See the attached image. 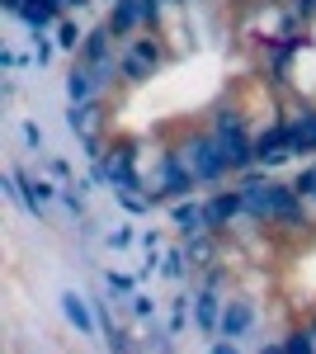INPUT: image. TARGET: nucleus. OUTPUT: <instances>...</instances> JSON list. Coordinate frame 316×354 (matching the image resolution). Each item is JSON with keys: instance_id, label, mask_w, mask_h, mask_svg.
<instances>
[{"instance_id": "obj_1", "label": "nucleus", "mask_w": 316, "mask_h": 354, "mask_svg": "<svg viewBox=\"0 0 316 354\" xmlns=\"http://www.w3.org/2000/svg\"><path fill=\"white\" fill-rule=\"evenodd\" d=\"M236 189L245 194V218L255 227H284V232L312 227V203L292 189L288 180H274L264 165L236 175Z\"/></svg>"}, {"instance_id": "obj_2", "label": "nucleus", "mask_w": 316, "mask_h": 354, "mask_svg": "<svg viewBox=\"0 0 316 354\" xmlns=\"http://www.w3.org/2000/svg\"><path fill=\"white\" fill-rule=\"evenodd\" d=\"M180 156H185V165L198 175V185H203V189L227 185V175H232L227 151H222V142L212 137V128H203V133H189L185 142H180Z\"/></svg>"}, {"instance_id": "obj_3", "label": "nucleus", "mask_w": 316, "mask_h": 354, "mask_svg": "<svg viewBox=\"0 0 316 354\" xmlns=\"http://www.w3.org/2000/svg\"><path fill=\"white\" fill-rule=\"evenodd\" d=\"M160 66H165V48H160V38H151V33L118 48V81L123 85H147Z\"/></svg>"}, {"instance_id": "obj_4", "label": "nucleus", "mask_w": 316, "mask_h": 354, "mask_svg": "<svg viewBox=\"0 0 316 354\" xmlns=\"http://www.w3.org/2000/svg\"><path fill=\"white\" fill-rule=\"evenodd\" d=\"M203 218H208V232H227V227H236L245 218V194L232 185V189H208L203 194Z\"/></svg>"}, {"instance_id": "obj_5", "label": "nucleus", "mask_w": 316, "mask_h": 354, "mask_svg": "<svg viewBox=\"0 0 316 354\" xmlns=\"http://www.w3.org/2000/svg\"><path fill=\"white\" fill-rule=\"evenodd\" d=\"M104 24L118 43L132 33H151V0H118L113 10H104Z\"/></svg>"}, {"instance_id": "obj_6", "label": "nucleus", "mask_w": 316, "mask_h": 354, "mask_svg": "<svg viewBox=\"0 0 316 354\" xmlns=\"http://www.w3.org/2000/svg\"><path fill=\"white\" fill-rule=\"evenodd\" d=\"M222 307H227V293H222V288H203V283H194V330H198L203 340H217Z\"/></svg>"}, {"instance_id": "obj_7", "label": "nucleus", "mask_w": 316, "mask_h": 354, "mask_svg": "<svg viewBox=\"0 0 316 354\" xmlns=\"http://www.w3.org/2000/svg\"><path fill=\"white\" fill-rule=\"evenodd\" d=\"M260 326V307H255V298H245V293H236V298H227V307H222V326H217V335H227V340H245L250 330Z\"/></svg>"}, {"instance_id": "obj_8", "label": "nucleus", "mask_w": 316, "mask_h": 354, "mask_svg": "<svg viewBox=\"0 0 316 354\" xmlns=\"http://www.w3.org/2000/svg\"><path fill=\"white\" fill-rule=\"evenodd\" d=\"M62 317H66V326L76 330V335H85V340H95L100 335V317H95V302L85 298V293H76V288H62Z\"/></svg>"}, {"instance_id": "obj_9", "label": "nucleus", "mask_w": 316, "mask_h": 354, "mask_svg": "<svg viewBox=\"0 0 316 354\" xmlns=\"http://www.w3.org/2000/svg\"><path fill=\"white\" fill-rule=\"evenodd\" d=\"M62 0H24V10H19V24L28 28V33H53L57 24H62Z\"/></svg>"}, {"instance_id": "obj_10", "label": "nucleus", "mask_w": 316, "mask_h": 354, "mask_svg": "<svg viewBox=\"0 0 316 354\" xmlns=\"http://www.w3.org/2000/svg\"><path fill=\"white\" fill-rule=\"evenodd\" d=\"M170 227L180 232V236H203L208 232V218H203V198H180V203H170Z\"/></svg>"}, {"instance_id": "obj_11", "label": "nucleus", "mask_w": 316, "mask_h": 354, "mask_svg": "<svg viewBox=\"0 0 316 354\" xmlns=\"http://www.w3.org/2000/svg\"><path fill=\"white\" fill-rule=\"evenodd\" d=\"M95 95H104V90H100V81H95V71L76 57L71 71H66V100H71V104H85V100H95Z\"/></svg>"}, {"instance_id": "obj_12", "label": "nucleus", "mask_w": 316, "mask_h": 354, "mask_svg": "<svg viewBox=\"0 0 316 354\" xmlns=\"http://www.w3.org/2000/svg\"><path fill=\"white\" fill-rule=\"evenodd\" d=\"M208 128L222 137V142H227V137H245V133H250V123H245V109H241V104H222V109H212L208 113Z\"/></svg>"}, {"instance_id": "obj_13", "label": "nucleus", "mask_w": 316, "mask_h": 354, "mask_svg": "<svg viewBox=\"0 0 316 354\" xmlns=\"http://www.w3.org/2000/svg\"><path fill=\"white\" fill-rule=\"evenodd\" d=\"M100 113H104V95H95V100H85V104H66V128L76 137H90L95 123H100Z\"/></svg>"}, {"instance_id": "obj_14", "label": "nucleus", "mask_w": 316, "mask_h": 354, "mask_svg": "<svg viewBox=\"0 0 316 354\" xmlns=\"http://www.w3.org/2000/svg\"><path fill=\"white\" fill-rule=\"evenodd\" d=\"M189 274H194V265H189L185 241H180V245H165V260H160V279H170V283H189Z\"/></svg>"}, {"instance_id": "obj_15", "label": "nucleus", "mask_w": 316, "mask_h": 354, "mask_svg": "<svg viewBox=\"0 0 316 354\" xmlns=\"http://www.w3.org/2000/svg\"><path fill=\"white\" fill-rule=\"evenodd\" d=\"M57 203H62V213H66L71 222H85V218H90V194L80 189L76 180H71V185H62V198H57Z\"/></svg>"}, {"instance_id": "obj_16", "label": "nucleus", "mask_w": 316, "mask_h": 354, "mask_svg": "<svg viewBox=\"0 0 316 354\" xmlns=\"http://www.w3.org/2000/svg\"><path fill=\"white\" fill-rule=\"evenodd\" d=\"M185 250H189V265H194V270H208V265H212V255H217V232L189 236V241H185Z\"/></svg>"}, {"instance_id": "obj_17", "label": "nucleus", "mask_w": 316, "mask_h": 354, "mask_svg": "<svg viewBox=\"0 0 316 354\" xmlns=\"http://www.w3.org/2000/svg\"><path fill=\"white\" fill-rule=\"evenodd\" d=\"M85 33H90V28H80L76 19H66V15H62V24L53 28L57 48H62V53H71V57H80V43H85Z\"/></svg>"}, {"instance_id": "obj_18", "label": "nucleus", "mask_w": 316, "mask_h": 354, "mask_svg": "<svg viewBox=\"0 0 316 354\" xmlns=\"http://www.w3.org/2000/svg\"><path fill=\"white\" fill-rule=\"evenodd\" d=\"M128 312H132V322H137V326H151V322H156V312H160V302L151 298L147 288H137V293L128 298Z\"/></svg>"}, {"instance_id": "obj_19", "label": "nucleus", "mask_w": 316, "mask_h": 354, "mask_svg": "<svg viewBox=\"0 0 316 354\" xmlns=\"http://www.w3.org/2000/svg\"><path fill=\"white\" fill-rule=\"evenodd\" d=\"M104 293H109V298H132V293H137V274L104 270Z\"/></svg>"}, {"instance_id": "obj_20", "label": "nucleus", "mask_w": 316, "mask_h": 354, "mask_svg": "<svg viewBox=\"0 0 316 354\" xmlns=\"http://www.w3.org/2000/svg\"><path fill=\"white\" fill-rule=\"evenodd\" d=\"M284 345H288V354H316V322L312 326H297L284 335Z\"/></svg>"}, {"instance_id": "obj_21", "label": "nucleus", "mask_w": 316, "mask_h": 354, "mask_svg": "<svg viewBox=\"0 0 316 354\" xmlns=\"http://www.w3.org/2000/svg\"><path fill=\"white\" fill-rule=\"evenodd\" d=\"M137 236H142V232H137L132 222H118V227H109V232H104V245H109V250H128V245H137Z\"/></svg>"}, {"instance_id": "obj_22", "label": "nucleus", "mask_w": 316, "mask_h": 354, "mask_svg": "<svg viewBox=\"0 0 316 354\" xmlns=\"http://www.w3.org/2000/svg\"><path fill=\"white\" fill-rule=\"evenodd\" d=\"M292 189H297V194H302V198L316 208V161H307L297 175H292Z\"/></svg>"}, {"instance_id": "obj_23", "label": "nucleus", "mask_w": 316, "mask_h": 354, "mask_svg": "<svg viewBox=\"0 0 316 354\" xmlns=\"http://www.w3.org/2000/svg\"><path fill=\"white\" fill-rule=\"evenodd\" d=\"M28 38H33V62H38V66H53L57 53H62L57 38H48V33H28Z\"/></svg>"}, {"instance_id": "obj_24", "label": "nucleus", "mask_w": 316, "mask_h": 354, "mask_svg": "<svg viewBox=\"0 0 316 354\" xmlns=\"http://www.w3.org/2000/svg\"><path fill=\"white\" fill-rule=\"evenodd\" d=\"M19 137H24L28 151H48V133H43L38 118H24V123H19Z\"/></svg>"}, {"instance_id": "obj_25", "label": "nucleus", "mask_w": 316, "mask_h": 354, "mask_svg": "<svg viewBox=\"0 0 316 354\" xmlns=\"http://www.w3.org/2000/svg\"><path fill=\"white\" fill-rule=\"evenodd\" d=\"M113 198H118V208H123L128 218H147V213L156 208V203H151L147 194H113Z\"/></svg>"}, {"instance_id": "obj_26", "label": "nucleus", "mask_w": 316, "mask_h": 354, "mask_svg": "<svg viewBox=\"0 0 316 354\" xmlns=\"http://www.w3.org/2000/svg\"><path fill=\"white\" fill-rule=\"evenodd\" d=\"M80 156H85V161H104V156H109V147H104V137H100V133H90V137H80Z\"/></svg>"}, {"instance_id": "obj_27", "label": "nucleus", "mask_w": 316, "mask_h": 354, "mask_svg": "<svg viewBox=\"0 0 316 354\" xmlns=\"http://www.w3.org/2000/svg\"><path fill=\"white\" fill-rule=\"evenodd\" d=\"M43 170H48L53 180H62V185H71V161H66V156H48Z\"/></svg>"}, {"instance_id": "obj_28", "label": "nucleus", "mask_w": 316, "mask_h": 354, "mask_svg": "<svg viewBox=\"0 0 316 354\" xmlns=\"http://www.w3.org/2000/svg\"><path fill=\"white\" fill-rule=\"evenodd\" d=\"M104 345H109V354H132V335H128V330H118V326H113V330L104 335Z\"/></svg>"}, {"instance_id": "obj_29", "label": "nucleus", "mask_w": 316, "mask_h": 354, "mask_svg": "<svg viewBox=\"0 0 316 354\" xmlns=\"http://www.w3.org/2000/svg\"><path fill=\"white\" fill-rule=\"evenodd\" d=\"M203 288H227V265H212V270H203V279H198Z\"/></svg>"}, {"instance_id": "obj_30", "label": "nucleus", "mask_w": 316, "mask_h": 354, "mask_svg": "<svg viewBox=\"0 0 316 354\" xmlns=\"http://www.w3.org/2000/svg\"><path fill=\"white\" fill-rule=\"evenodd\" d=\"M137 245H142V250H165V236H160L156 227H142V236H137Z\"/></svg>"}, {"instance_id": "obj_31", "label": "nucleus", "mask_w": 316, "mask_h": 354, "mask_svg": "<svg viewBox=\"0 0 316 354\" xmlns=\"http://www.w3.org/2000/svg\"><path fill=\"white\" fill-rule=\"evenodd\" d=\"M208 354H245V350H241V340H227V335H217V340H208Z\"/></svg>"}, {"instance_id": "obj_32", "label": "nucleus", "mask_w": 316, "mask_h": 354, "mask_svg": "<svg viewBox=\"0 0 316 354\" xmlns=\"http://www.w3.org/2000/svg\"><path fill=\"white\" fill-rule=\"evenodd\" d=\"M90 180L95 185H109V161H90Z\"/></svg>"}, {"instance_id": "obj_33", "label": "nucleus", "mask_w": 316, "mask_h": 354, "mask_svg": "<svg viewBox=\"0 0 316 354\" xmlns=\"http://www.w3.org/2000/svg\"><path fill=\"white\" fill-rule=\"evenodd\" d=\"M255 354H288V345H284V340H264Z\"/></svg>"}, {"instance_id": "obj_34", "label": "nucleus", "mask_w": 316, "mask_h": 354, "mask_svg": "<svg viewBox=\"0 0 316 354\" xmlns=\"http://www.w3.org/2000/svg\"><path fill=\"white\" fill-rule=\"evenodd\" d=\"M160 5H170V10H189V5H198V0H160Z\"/></svg>"}, {"instance_id": "obj_35", "label": "nucleus", "mask_w": 316, "mask_h": 354, "mask_svg": "<svg viewBox=\"0 0 316 354\" xmlns=\"http://www.w3.org/2000/svg\"><path fill=\"white\" fill-rule=\"evenodd\" d=\"M100 5H104V10H113V5H118V0H100Z\"/></svg>"}]
</instances>
